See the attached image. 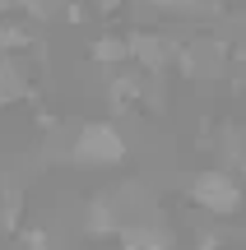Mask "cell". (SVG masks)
<instances>
[{
    "label": "cell",
    "mask_w": 246,
    "mask_h": 250,
    "mask_svg": "<svg viewBox=\"0 0 246 250\" xmlns=\"http://www.w3.org/2000/svg\"><path fill=\"white\" fill-rule=\"evenodd\" d=\"M195 250H223V236L214 232V227H204V232H200V241H195Z\"/></svg>",
    "instance_id": "7c38bea8"
},
{
    "label": "cell",
    "mask_w": 246,
    "mask_h": 250,
    "mask_svg": "<svg viewBox=\"0 0 246 250\" xmlns=\"http://www.w3.org/2000/svg\"><path fill=\"white\" fill-rule=\"evenodd\" d=\"M93 9H98V14H121V9H126V0H93Z\"/></svg>",
    "instance_id": "4fadbf2b"
},
{
    "label": "cell",
    "mask_w": 246,
    "mask_h": 250,
    "mask_svg": "<svg viewBox=\"0 0 246 250\" xmlns=\"http://www.w3.org/2000/svg\"><path fill=\"white\" fill-rule=\"evenodd\" d=\"M242 162H246V158H242Z\"/></svg>",
    "instance_id": "9a60e30c"
},
{
    "label": "cell",
    "mask_w": 246,
    "mask_h": 250,
    "mask_svg": "<svg viewBox=\"0 0 246 250\" xmlns=\"http://www.w3.org/2000/svg\"><path fill=\"white\" fill-rule=\"evenodd\" d=\"M139 102H149V74L130 70V65L107 70V107H112V116H121V111L139 107Z\"/></svg>",
    "instance_id": "5b68a950"
},
{
    "label": "cell",
    "mask_w": 246,
    "mask_h": 250,
    "mask_svg": "<svg viewBox=\"0 0 246 250\" xmlns=\"http://www.w3.org/2000/svg\"><path fill=\"white\" fill-rule=\"evenodd\" d=\"M0 19H14V0H0Z\"/></svg>",
    "instance_id": "5bb4252c"
},
{
    "label": "cell",
    "mask_w": 246,
    "mask_h": 250,
    "mask_svg": "<svg viewBox=\"0 0 246 250\" xmlns=\"http://www.w3.org/2000/svg\"><path fill=\"white\" fill-rule=\"evenodd\" d=\"M89 61L98 70H121L130 65V46H126V33H98L89 42Z\"/></svg>",
    "instance_id": "52a82bcc"
},
{
    "label": "cell",
    "mask_w": 246,
    "mask_h": 250,
    "mask_svg": "<svg viewBox=\"0 0 246 250\" xmlns=\"http://www.w3.org/2000/svg\"><path fill=\"white\" fill-rule=\"evenodd\" d=\"M116 241H121V250H177L172 227L154 223V218H130L116 232Z\"/></svg>",
    "instance_id": "8992f818"
},
{
    "label": "cell",
    "mask_w": 246,
    "mask_h": 250,
    "mask_svg": "<svg viewBox=\"0 0 246 250\" xmlns=\"http://www.w3.org/2000/svg\"><path fill=\"white\" fill-rule=\"evenodd\" d=\"M37 42H42V37H37L33 28L14 23V19H0V56H23V51H33Z\"/></svg>",
    "instance_id": "9c48e42d"
},
{
    "label": "cell",
    "mask_w": 246,
    "mask_h": 250,
    "mask_svg": "<svg viewBox=\"0 0 246 250\" xmlns=\"http://www.w3.org/2000/svg\"><path fill=\"white\" fill-rule=\"evenodd\" d=\"M84 236H93V241H112V236L126 227V208H121V199L112 195V190H102V195H93L89 204H84V218H79Z\"/></svg>",
    "instance_id": "277c9868"
},
{
    "label": "cell",
    "mask_w": 246,
    "mask_h": 250,
    "mask_svg": "<svg viewBox=\"0 0 246 250\" xmlns=\"http://www.w3.org/2000/svg\"><path fill=\"white\" fill-rule=\"evenodd\" d=\"M126 46H130V65H135L139 74H149V79H163L167 70H172V56L181 42H172L167 33H149V28H135V33H126Z\"/></svg>",
    "instance_id": "3957f363"
},
{
    "label": "cell",
    "mask_w": 246,
    "mask_h": 250,
    "mask_svg": "<svg viewBox=\"0 0 246 250\" xmlns=\"http://www.w3.org/2000/svg\"><path fill=\"white\" fill-rule=\"evenodd\" d=\"M186 199L209 218H237L246 208V190L237 181V171L228 167H200L186 176Z\"/></svg>",
    "instance_id": "7a4b0ae2"
},
{
    "label": "cell",
    "mask_w": 246,
    "mask_h": 250,
    "mask_svg": "<svg viewBox=\"0 0 246 250\" xmlns=\"http://www.w3.org/2000/svg\"><path fill=\"white\" fill-rule=\"evenodd\" d=\"M135 9L149 14H167V19H200V14H219V0H126Z\"/></svg>",
    "instance_id": "ba28073f"
},
{
    "label": "cell",
    "mask_w": 246,
    "mask_h": 250,
    "mask_svg": "<svg viewBox=\"0 0 246 250\" xmlns=\"http://www.w3.org/2000/svg\"><path fill=\"white\" fill-rule=\"evenodd\" d=\"M14 250H61L56 232L46 223H33V227H19V246Z\"/></svg>",
    "instance_id": "30bf717a"
},
{
    "label": "cell",
    "mask_w": 246,
    "mask_h": 250,
    "mask_svg": "<svg viewBox=\"0 0 246 250\" xmlns=\"http://www.w3.org/2000/svg\"><path fill=\"white\" fill-rule=\"evenodd\" d=\"M65 162H74V167H126L130 153H135V144H130V134L116 125V116L112 121H84L79 130L65 139Z\"/></svg>",
    "instance_id": "6da1fadb"
},
{
    "label": "cell",
    "mask_w": 246,
    "mask_h": 250,
    "mask_svg": "<svg viewBox=\"0 0 246 250\" xmlns=\"http://www.w3.org/2000/svg\"><path fill=\"white\" fill-rule=\"evenodd\" d=\"M65 9V0H14V14L33 19V23H46V19H56Z\"/></svg>",
    "instance_id": "8fae6325"
}]
</instances>
